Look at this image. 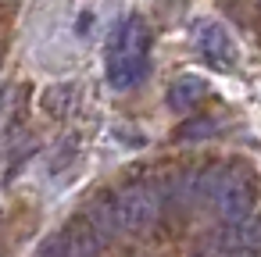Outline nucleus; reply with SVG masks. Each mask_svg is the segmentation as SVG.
<instances>
[{"label":"nucleus","mask_w":261,"mask_h":257,"mask_svg":"<svg viewBox=\"0 0 261 257\" xmlns=\"http://www.w3.org/2000/svg\"><path fill=\"white\" fill-rule=\"evenodd\" d=\"M147 61H150V29L140 15H125L108 36V50H104L108 86L118 93L133 90L147 75Z\"/></svg>","instance_id":"1"},{"label":"nucleus","mask_w":261,"mask_h":257,"mask_svg":"<svg viewBox=\"0 0 261 257\" xmlns=\"http://www.w3.org/2000/svg\"><path fill=\"white\" fill-rule=\"evenodd\" d=\"M254 196H257V186H254V175L247 168L215 164V168L200 172V204H207L222 218V225L250 218Z\"/></svg>","instance_id":"2"},{"label":"nucleus","mask_w":261,"mask_h":257,"mask_svg":"<svg viewBox=\"0 0 261 257\" xmlns=\"http://www.w3.org/2000/svg\"><path fill=\"white\" fill-rule=\"evenodd\" d=\"M115 207H118L122 232H147L158 225L165 211V193L154 182H129L115 189Z\"/></svg>","instance_id":"3"},{"label":"nucleus","mask_w":261,"mask_h":257,"mask_svg":"<svg viewBox=\"0 0 261 257\" xmlns=\"http://www.w3.org/2000/svg\"><path fill=\"white\" fill-rule=\"evenodd\" d=\"M193 47H197V54L211 68H218V72L236 68L240 50H236V40L225 33V25H218V22H197L193 25Z\"/></svg>","instance_id":"4"},{"label":"nucleus","mask_w":261,"mask_h":257,"mask_svg":"<svg viewBox=\"0 0 261 257\" xmlns=\"http://www.w3.org/2000/svg\"><path fill=\"white\" fill-rule=\"evenodd\" d=\"M83 218L100 232V239H104V243H111V239H118V236H122V221H118L115 193H97V196L90 200V207H86V214H83Z\"/></svg>","instance_id":"5"},{"label":"nucleus","mask_w":261,"mask_h":257,"mask_svg":"<svg viewBox=\"0 0 261 257\" xmlns=\"http://www.w3.org/2000/svg\"><path fill=\"white\" fill-rule=\"evenodd\" d=\"M204 97H207V82L197 79V75H179V79L168 86V107L179 111V115H190Z\"/></svg>","instance_id":"6"},{"label":"nucleus","mask_w":261,"mask_h":257,"mask_svg":"<svg viewBox=\"0 0 261 257\" xmlns=\"http://www.w3.org/2000/svg\"><path fill=\"white\" fill-rule=\"evenodd\" d=\"M65 236H68L72 257H100V253H104V239H100V232H97L86 218H75V221L65 229Z\"/></svg>","instance_id":"7"},{"label":"nucleus","mask_w":261,"mask_h":257,"mask_svg":"<svg viewBox=\"0 0 261 257\" xmlns=\"http://www.w3.org/2000/svg\"><path fill=\"white\" fill-rule=\"evenodd\" d=\"M36 257H72V250H68V236H65V232H58V236L43 239V243H40V250H36Z\"/></svg>","instance_id":"8"}]
</instances>
